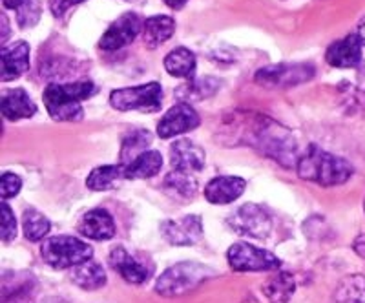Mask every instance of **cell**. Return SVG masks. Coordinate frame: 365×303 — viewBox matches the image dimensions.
<instances>
[{
    "label": "cell",
    "instance_id": "1",
    "mask_svg": "<svg viewBox=\"0 0 365 303\" xmlns=\"http://www.w3.org/2000/svg\"><path fill=\"white\" fill-rule=\"evenodd\" d=\"M221 135H225V145H247L287 168L298 165L302 155L292 133L279 125L278 120L262 113L243 112L228 120L225 119Z\"/></svg>",
    "mask_w": 365,
    "mask_h": 303
},
{
    "label": "cell",
    "instance_id": "2",
    "mask_svg": "<svg viewBox=\"0 0 365 303\" xmlns=\"http://www.w3.org/2000/svg\"><path fill=\"white\" fill-rule=\"evenodd\" d=\"M296 168L299 178L314 181L322 187L341 185L353 175V165L347 159L329 154L316 145L307 146V150L299 155Z\"/></svg>",
    "mask_w": 365,
    "mask_h": 303
},
{
    "label": "cell",
    "instance_id": "3",
    "mask_svg": "<svg viewBox=\"0 0 365 303\" xmlns=\"http://www.w3.org/2000/svg\"><path fill=\"white\" fill-rule=\"evenodd\" d=\"M97 92L99 88L90 81L66 84L51 83L46 86L42 99L46 110L55 120H79L84 115L81 103L96 96Z\"/></svg>",
    "mask_w": 365,
    "mask_h": 303
},
{
    "label": "cell",
    "instance_id": "4",
    "mask_svg": "<svg viewBox=\"0 0 365 303\" xmlns=\"http://www.w3.org/2000/svg\"><path fill=\"white\" fill-rule=\"evenodd\" d=\"M214 276V270L203 263L195 262H182L178 265L166 269L161 274V278L155 283V292L161 296H174L188 294L194 289L210 279Z\"/></svg>",
    "mask_w": 365,
    "mask_h": 303
},
{
    "label": "cell",
    "instance_id": "5",
    "mask_svg": "<svg viewBox=\"0 0 365 303\" xmlns=\"http://www.w3.org/2000/svg\"><path fill=\"white\" fill-rule=\"evenodd\" d=\"M41 254L44 262L53 269H68L91 260L93 249L79 237L51 236L42 243Z\"/></svg>",
    "mask_w": 365,
    "mask_h": 303
},
{
    "label": "cell",
    "instance_id": "6",
    "mask_svg": "<svg viewBox=\"0 0 365 303\" xmlns=\"http://www.w3.org/2000/svg\"><path fill=\"white\" fill-rule=\"evenodd\" d=\"M163 103V90L159 83H148L143 86H128L119 88L110 93V104L119 112H130V110H139V112L154 113L159 112Z\"/></svg>",
    "mask_w": 365,
    "mask_h": 303
},
{
    "label": "cell",
    "instance_id": "7",
    "mask_svg": "<svg viewBox=\"0 0 365 303\" xmlns=\"http://www.w3.org/2000/svg\"><path fill=\"white\" fill-rule=\"evenodd\" d=\"M227 221L234 232L241 234V236L256 237V240H265L272 230V217L262 205H243V207L236 208Z\"/></svg>",
    "mask_w": 365,
    "mask_h": 303
},
{
    "label": "cell",
    "instance_id": "8",
    "mask_svg": "<svg viewBox=\"0 0 365 303\" xmlns=\"http://www.w3.org/2000/svg\"><path fill=\"white\" fill-rule=\"evenodd\" d=\"M227 260L232 270H237V272H263V270L279 269L282 265V262L272 252L256 249L245 241L234 243L228 249Z\"/></svg>",
    "mask_w": 365,
    "mask_h": 303
},
{
    "label": "cell",
    "instance_id": "9",
    "mask_svg": "<svg viewBox=\"0 0 365 303\" xmlns=\"http://www.w3.org/2000/svg\"><path fill=\"white\" fill-rule=\"evenodd\" d=\"M314 75L312 64H272L257 71L254 81L265 88H292L307 83Z\"/></svg>",
    "mask_w": 365,
    "mask_h": 303
},
{
    "label": "cell",
    "instance_id": "10",
    "mask_svg": "<svg viewBox=\"0 0 365 303\" xmlns=\"http://www.w3.org/2000/svg\"><path fill=\"white\" fill-rule=\"evenodd\" d=\"M145 22L137 13H125L110 24L99 41V48L104 51H117L126 48L137 38L139 31L143 29Z\"/></svg>",
    "mask_w": 365,
    "mask_h": 303
},
{
    "label": "cell",
    "instance_id": "11",
    "mask_svg": "<svg viewBox=\"0 0 365 303\" xmlns=\"http://www.w3.org/2000/svg\"><path fill=\"white\" fill-rule=\"evenodd\" d=\"M201 125V119L194 108L188 103H178L172 106L168 112L163 115L158 125V135L161 139H170L175 135H181L185 132L197 128Z\"/></svg>",
    "mask_w": 365,
    "mask_h": 303
},
{
    "label": "cell",
    "instance_id": "12",
    "mask_svg": "<svg viewBox=\"0 0 365 303\" xmlns=\"http://www.w3.org/2000/svg\"><path fill=\"white\" fill-rule=\"evenodd\" d=\"M108 260L117 274L130 283H145L155 269L150 262H143L141 257L130 254L125 247H115L108 254Z\"/></svg>",
    "mask_w": 365,
    "mask_h": 303
},
{
    "label": "cell",
    "instance_id": "13",
    "mask_svg": "<svg viewBox=\"0 0 365 303\" xmlns=\"http://www.w3.org/2000/svg\"><path fill=\"white\" fill-rule=\"evenodd\" d=\"M161 234L170 245H195L203 237V223L200 216H185L161 223Z\"/></svg>",
    "mask_w": 365,
    "mask_h": 303
},
{
    "label": "cell",
    "instance_id": "14",
    "mask_svg": "<svg viewBox=\"0 0 365 303\" xmlns=\"http://www.w3.org/2000/svg\"><path fill=\"white\" fill-rule=\"evenodd\" d=\"M29 70V46L28 42L19 41L2 46L0 58V79L2 83H11Z\"/></svg>",
    "mask_w": 365,
    "mask_h": 303
},
{
    "label": "cell",
    "instance_id": "15",
    "mask_svg": "<svg viewBox=\"0 0 365 303\" xmlns=\"http://www.w3.org/2000/svg\"><path fill=\"white\" fill-rule=\"evenodd\" d=\"M361 38L358 34L347 35L341 41L332 42L325 51V61L334 68H354L361 61Z\"/></svg>",
    "mask_w": 365,
    "mask_h": 303
},
{
    "label": "cell",
    "instance_id": "16",
    "mask_svg": "<svg viewBox=\"0 0 365 303\" xmlns=\"http://www.w3.org/2000/svg\"><path fill=\"white\" fill-rule=\"evenodd\" d=\"M77 230L84 237H90V240L106 241L115 236V223H113V217L108 210L93 208V210H88L81 217Z\"/></svg>",
    "mask_w": 365,
    "mask_h": 303
},
{
    "label": "cell",
    "instance_id": "17",
    "mask_svg": "<svg viewBox=\"0 0 365 303\" xmlns=\"http://www.w3.org/2000/svg\"><path fill=\"white\" fill-rule=\"evenodd\" d=\"M170 161L175 170L195 174L203 170L205 152L200 145H195L190 139H179L170 146Z\"/></svg>",
    "mask_w": 365,
    "mask_h": 303
},
{
    "label": "cell",
    "instance_id": "18",
    "mask_svg": "<svg viewBox=\"0 0 365 303\" xmlns=\"http://www.w3.org/2000/svg\"><path fill=\"white\" fill-rule=\"evenodd\" d=\"M245 179L236 178V175H220L214 178L205 188V197L212 205H228L241 197L245 192Z\"/></svg>",
    "mask_w": 365,
    "mask_h": 303
},
{
    "label": "cell",
    "instance_id": "19",
    "mask_svg": "<svg viewBox=\"0 0 365 303\" xmlns=\"http://www.w3.org/2000/svg\"><path fill=\"white\" fill-rule=\"evenodd\" d=\"M35 113H37V106L22 88H15V90H8V92L2 93V115H4V119H28V117H34Z\"/></svg>",
    "mask_w": 365,
    "mask_h": 303
},
{
    "label": "cell",
    "instance_id": "20",
    "mask_svg": "<svg viewBox=\"0 0 365 303\" xmlns=\"http://www.w3.org/2000/svg\"><path fill=\"white\" fill-rule=\"evenodd\" d=\"M175 31V21L168 15H154L145 21L143 26V41L148 48L161 46L163 42L172 38Z\"/></svg>",
    "mask_w": 365,
    "mask_h": 303
},
{
    "label": "cell",
    "instance_id": "21",
    "mask_svg": "<svg viewBox=\"0 0 365 303\" xmlns=\"http://www.w3.org/2000/svg\"><path fill=\"white\" fill-rule=\"evenodd\" d=\"M163 166V155L158 150H146L139 158L133 159L128 165H123L126 179H148L159 174Z\"/></svg>",
    "mask_w": 365,
    "mask_h": 303
},
{
    "label": "cell",
    "instance_id": "22",
    "mask_svg": "<svg viewBox=\"0 0 365 303\" xmlns=\"http://www.w3.org/2000/svg\"><path fill=\"white\" fill-rule=\"evenodd\" d=\"M71 282L84 291H97L106 283V272L97 262H88L75 265L71 270Z\"/></svg>",
    "mask_w": 365,
    "mask_h": 303
},
{
    "label": "cell",
    "instance_id": "23",
    "mask_svg": "<svg viewBox=\"0 0 365 303\" xmlns=\"http://www.w3.org/2000/svg\"><path fill=\"white\" fill-rule=\"evenodd\" d=\"M165 68L172 77H181V79H194L195 55L188 48H175L165 57Z\"/></svg>",
    "mask_w": 365,
    "mask_h": 303
},
{
    "label": "cell",
    "instance_id": "24",
    "mask_svg": "<svg viewBox=\"0 0 365 303\" xmlns=\"http://www.w3.org/2000/svg\"><path fill=\"white\" fill-rule=\"evenodd\" d=\"M165 188L166 192L181 201L192 200L197 192V179L194 174L182 170H172L170 174L165 178Z\"/></svg>",
    "mask_w": 365,
    "mask_h": 303
},
{
    "label": "cell",
    "instance_id": "25",
    "mask_svg": "<svg viewBox=\"0 0 365 303\" xmlns=\"http://www.w3.org/2000/svg\"><path fill=\"white\" fill-rule=\"evenodd\" d=\"M220 81L205 77V79H190L185 86H179L175 97L182 99V103H194V101H203L207 97L214 96L217 92Z\"/></svg>",
    "mask_w": 365,
    "mask_h": 303
},
{
    "label": "cell",
    "instance_id": "26",
    "mask_svg": "<svg viewBox=\"0 0 365 303\" xmlns=\"http://www.w3.org/2000/svg\"><path fill=\"white\" fill-rule=\"evenodd\" d=\"M152 133L148 130H133L123 139V146H120V154H119V163L120 165H128L133 159L139 158L143 152H146L152 143Z\"/></svg>",
    "mask_w": 365,
    "mask_h": 303
},
{
    "label": "cell",
    "instance_id": "27",
    "mask_svg": "<svg viewBox=\"0 0 365 303\" xmlns=\"http://www.w3.org/2000/svg\"><path fill=\"white\" fill-rule=\"evenodd\" d=\"M119 179H125V168L120 163L119 165H104L90 172L86 179V187L97 192L110 190Z\"/></svg>",
    "mask_w": 365,
    "mask_h": 303
},
{
    "label": "cell",
    "instance_id": "28",
    "mask_svg": "<svg viewBox=\"0 0 365 303\" xmlns=\"http://www.w3.org/2000/svg\"><path fill=\"white\" fill-rule=\"evenodd\" d=\"M294 278L289 272H282L263 283V292L270 303H289L291 296L294 294Z\"/></svg>",
    "mask_w": 365,
    "mask_h": 303
},
{
    "label": "cell",
    "instance_id": "29",
    "mask_svg": "<svg viewBox=\"0 0 365 303\" xmlns=\"http://www.w3.org/2000/svg\"><path fill=\"white\" fill-rule=\"evenodd\" d=\"M50 220H46V216H42L41 212L34 210V208L24 212V216H22V230H24L26 240L41 241L46 234L50 232Z\"/></svg>",
    "mask_w": 365,
    "mask_h": 303
},
{
    "label": "cell",
    "instance_id": "30",
    "mask_svg": "<svg viewBox=\"0 0 365 303\" xmlns=\"http://www.w3.org/2000/svg\"><path fill=\"white\" fill-rule=\"evenodd\" d=\"M336 303H365L364 276H349L336 291Z\"/></svg>",
    "mask_w": 365,
    "mask_h": 303
},
{
    "label": "cell",
    "instance_id": "31",
    "mask_svg": "<svg viewBox=\"0 0 365 303\" xmlns=\"http://www.w3.org/2000/svg\"><path fill=\"white\" fill-rule=\"evenodd\" d=\"M15 11H17V22L22 29L34 28L41 21V4H38V0H24Z\"/></svg>",
    "mask_w": 365,
    "mask_h": 303
},
{
    "label": "cell",
    "instance_id": "32",
    "mask_svg": "<svg viewBox=\"0 0 365 303\" xmlns=\"http://www.w3.org/2000/svg\"><path fill=\"white\" fill-rule=\"evenodd\" d=\"M0 210H2V223H0V232H2V241L4 243H11L17 236V220L13 216V210L9 208V205L2 203L0 205Z\"/></svg>",
    "mask_w": 365,
    "mask_h": 303
},
{
    "label": "cell",
    "instance_id": "33",
    "mask_svg": "<svg viewBox=\"0 0 365 303\" xmlns=\"http://www.w3.org/2000/svg\"><path fill=\"white\" fill-rule=\"evenodd\" d=\"M22 188V179L13 172H4L2 179H0V194L2 200H11L21 192Z\"/></svg>",
    "mask_w": 365,
    "mask_h": 303
},
{
    "label": "cell",
    "instance_id": "34",
    "mask_svg": "<svg viewBox=\"0 0 365 303\" xmlns=\"http://www.w3.org/2000/svg\"><path fill=\"white\" fill-rule=\"evenodd\" d=\"M86 0H50V11L53 17L61 19L66 15V11H70L73 6L83 4Z\"/></svg>",
    "mask_w": 365,
    "mask_h": 303
},
{
    "label": "cell",
    "instance_id": "35",
    "mask_svg": "<svg viewBox=\"0 0 365 303\" xmlns=\"http://www.w3.org/2000/svg\"><path fill=\"white\" fill-rule=\"evenodd\" d=\"M353 249H354V252L358 254V256L365 257V232L360 234V236H358L356 240H354Z\"/></svg>",
    "mask_w": 365,
    "mask_h": 303
},
{
    "label": "cell",
    "instance_id": "36",
    "mask_svg": "<svg viewBox=\"0 0 365 303\" xmlns=\"http://www.w3.org/2000/svg\"><path fill=\"white\" fill-rule=\"evenodd\" d=\"M163 2L172 9H182L185 6H187L188 0H163Z\"/></svg>",
    "mask_w": 365,
    "mask_h": 303
},
{
    "label": "cell",
    "instance_id": "37",
    "mask_svg": "<svg viewBox=\"0 0 365 303\" xmlns=\"http://www.w3.org/2000/svg\"><path fill=\"white\" fill-rule=\"evenodd\" d=\"M358 35H360L361 42H364V44H365V17L361 19V22H360V24H358Z\"/></svg>",
    "mask_w": 365,
    "mask_h": 303
},
{
    "label": "cell",
    "instance_id": "38",
    "mask_svg": "<svg viewBox=\"0 0 365 303\" xmlns=\"http://www.w3.org/2000/svg\"><path fill=\"white\" fill-rule=\"evenodd\" d=\"M364 210H365V201H364Z\"/></svg>",
    "mask_w": 365,
    "mask_h": 303
},
{
    "label": "cell",
    "instance_id": "39",
    "mask_svg": "<svg viewBox=\"0 0 365 303\" xmlns=\"http://www.w3.org/2000/svg\"><path fill=\"white\" fill-rule=\"evenodd\" d=\"M128 2H133V0H128Z\"/></svg>",
    "mask_w": 365,
    "mask_h": 303
}]
</instances>
